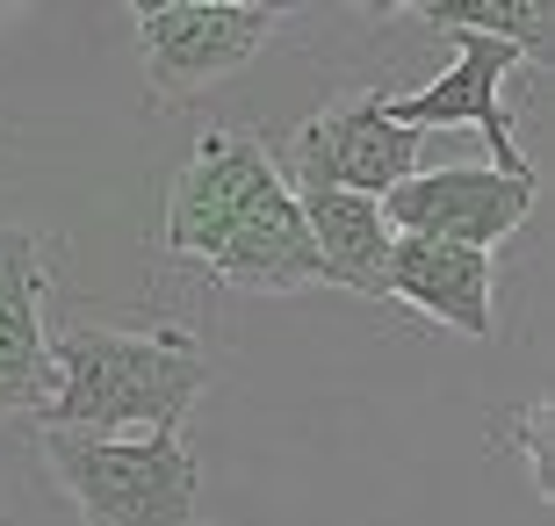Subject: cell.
Segmentation results:
<instances>
[{
	"instance_id": "4fadbf2b",
	"label": "cell",
	"mask_w": 555,
	"mask_h": 526,
	"mask_svg": "<svg viewBox=\"0 0 555 526\" xmlns=\"http://www.w3.org/2000/svg\"><path fill=\"white\" fill-rule=\"evenodd\" d=\"M498 447L505 454H519L527 462V476H534V490L548 498V405H519L498 419Z\"/></svg>"
},
{
	"instance_id": "8fae6325",
	"label": "cell",
	"mask_w": 555,
	"mask_h": 526,
	"mask_svg": "<svg viewBox=\"0 0 555 526\" xmlns=\"http://www.w3.org/2000/svg\"><path fill=\"white\" fill-rule=\"evenodd\" d=\"M304 209V231L318 245V267H325L332 288H353V296H390V253H397V231L383 217V203L369 195H296Z\"/></svg>"
},
{
	"instance_id": "8992f818",
	"label": "cell",
	"mask_w": 555,
	"mask_h": 526,
	"mask_svg": "<svg viewBox=\"0 0 555 526\" xmlns=\"http://www.w3.org/2000/svg\"><path fill=\"white\" fill-rule=\"evenodd\" d=\"M274 188H282V166H274V152L260 138H246V130H203V144L188 152V166L166 188L159 245L173 260L203 267L209 245L224 239L253 203H268Z\"/></svg>"
},
{
	"instance_id": "ba28073f",
	"label": "cell",
	"mask_w": 555,
	"mask_h": 526,
	"mask_svg": "<svg viewBox=\"0 0 555 526\" xmlns=\"http://www.w3.org/2000/svg\"><path fill=\"white\" fill-rule=\"evenodd\" d=\"M519 65L513 43H491V37H454V65L440 80H426L418 94H390L383 87V108L390 123L404 130H483L491 138V174H534V166L519 159V138H513V108L498 102V87L505 73Z\"/></svg>"
},
{
	"instance_id": "7a4b0ae2",
	"label": "cell",
	"mask_w": 555,
	"mask_h": 526,
	"mask_svg": "<svg viewBox=\"0 0 555 526\" xmlns=\"http://www.w3.org/2000/svg\"><path fill=\"white\" fill-rule=\"evenodd\" d=\"M43 469L73 498L80 526H195L203 462L188 440H80L37 425Z\"/></svg>"
},
{
	"instance_id": "277c9868",
	"label": "cell",
	"mask_w": 555,
	"mask_h": 526,
	"mask_svg": "<svg viewBox=\"0 0 555 526\" xmlns=\"http://www.w3.org/2000/svg\"><path fill=\"white\" fill-rule=\"evenodd\" d=\"M426 159V138L390 123L383 108V87H361V94H339L332 108H318L310 123H296L288 138V159L282 166V188L288 195H369L383 203L390 188H404Z\"/></svg>"
},
{
	"instance_id": "9c48e42d",
	"label": "cell",
	"mask_w": 555,
	"mask_h": 526,
	"mask_svg": "<svg viewBox=\"0 0 555 526\" xmlns=\"http://www.w3.org/2000/svg\"><path fill=\"white\" fill-rule=\"evenodd\" d=\"M203 274L217 288H238V296H296V288H318L325 267H318V245L304 231V209L288 188H274L268 203H253L246 217L231 223L224 239L209 245Z\"/></svg>"
},
{
	"instance_id": "6da1fadb",
	"label": "cell",
	"mask_w": 555,
	"mask_h": 526,
	"mask_svg": "<svg viewBox=\"0 0 555 526\" xmlns=\"http://www.w3.org/2000/svg\"><path fill=\"white\" fill-rule=\"evenodd\" d=\"M51 405L37 425L80 440H181L188 411L209 389V354L181 324L124 332V324H65L51 332Z\"/></svg>"
},
{
	"instance_id": "3957f363",
	"label": "cell",
	"mask_w": 555,
	"mask_h": 526,
	"mask_svg": "<svg viewBox=\"0 0 555 526\" xmlns=\"http://www.w3.org/2000/svg\"><path fill=\"white\" fill-rule=\"evenodd\" d=\"M130 22H138V65L152 102L181 108L217 80L246 73L282 37L288 8H274V0H159V8H138Z\"/></svg>"
},
{
	"instance_id": "30bf717a",
	"label": "cell",
	"mask_w": 555,
	"mask_h": 526,
	"mask_svg": "<svg viewBox=\"0 0 555 526\" xmlns=\"http://www.w3.org/2000/svg\"><path fill=\"white\" fill-rule=\"evenodd\" d=\"M390 296H397V304H412L418 318L462 332V339H491V332H498V260H491V253H469V245L397 239Z\"/></svg>"
},
{
	"instance_id": "5b68a950",
	"label": "cell",
	"mask_w": 555,
	"mask_h": 526,
	"mask_svg": "<svg viewBox=\"0 0 555 526\" xmlns=\"http://www.w3.org/2000/svg\"><path fill=\"white\" fill-rule=\"evenodd\" d=\"M541 174H491V166H418L404 188L383 195L397 239H440L469 245V253H498L519 223L534 217Z\"/></svg>"
},
{
	"instance_id": "7c38bea8",
	"label": "cell",
	"mask_w": 555,
	"mask_h": 526,
	"mask_svg": "<svg viewBox=\"0 0 555 526\" xmlns=\"http://www.w3.org/2000/svg\"><path fill=\"white\" fill-rule=\"evenodd\" d=\"M383 15L426 22V29H448V37L513 43L519 59H534V65H548V37H555V8L548 0H390Z\"/></svg>"
},
{
	"instance_id": "52a82bcc",
	"label": "cell",
	"mask_w": 555,
	"mask_h": 526,
	"mask_svg": "<svg viewBox=\"0 0 555 526\" xmlns=\"http://www.w3.org/2000/svg\"><path fill=\"white\" fill-rule=\"evenodd\" d=\"M51 267L59 245L29 223H0V419H43L51 405Z\"/></svg>"
}]
</instances>
